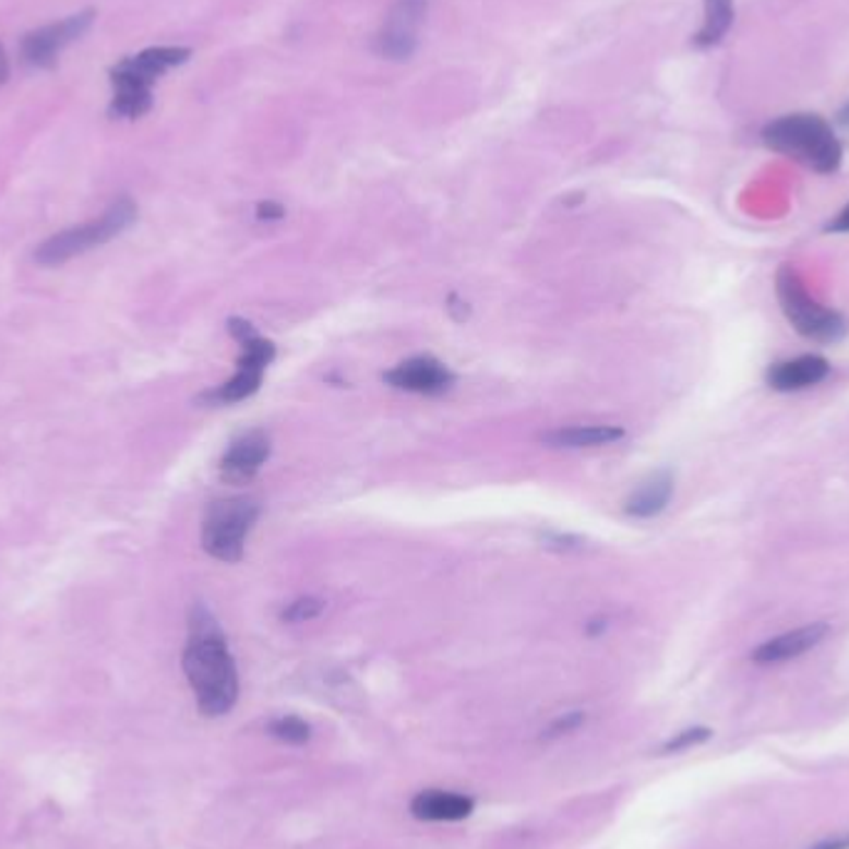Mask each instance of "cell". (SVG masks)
I'll return each instance as SVG.
<instances>
[{"label":"cell","mask_w":849,"mask_h":849,"mask_svg":"<svg viewBox=\"0 0 849 849\" xmlns=\"http://www.w3.org/2000/svg\"><path fill=\"white\" fill-rule=\"evenodd\" d=\"M187 681L196 706L206 718H219L237 706L239 673L229 651L227 636L212 611L196 603L189 611V636L182 656Z\"/></svg>","instance_id":"obj_1"},{"label":"cell","mask_w":849,"mask_h":849,"mask_svg":"<svg viewBox=\"0 0 849 849\" xmlns=\"http://www.w3.org/2000/svg\"><path fill=\"white\" fill-rule=\"evenodd\" d=\"M192 58L189 48H147L140 56H132L115 65L110 72L112 80V117L124 120H137L152 110V85L157 83L162 72L182 65Z\"/></svg>","instance_id":"obj_2"},{"label":"cell","mask_w":849,"mask_h":849,"mask_svg":"<svg viewBox=\"0 0 849 849\" xmlns=\"http://www.w3.org/2000/svg\"><path fill=\"white\" fill-rule=\"evenodd\" d=\"M763 142L820 175H829L842 162V147H839L835 132L817 115H785L767 124L763 130Z\"/></svg>","instance_id":"obj_3"},{"label":"cell","mask_w":849,"mask_h":849,"mask_svg":"<svg viewBox=\"0 0 849 849\" xmlns=\"http://www.w3.org/2000/svg\"><path fill=\"white\" fill-rule=\"evenodd\" d=\"M134 219H137V204H134L130 196H120L117 202L107 206V212L99 216V219L65 229L56 234V237H50L48 241H43L40 247L35 249V261H38L40 266L65 264V261L120 237L122 231L132 227Z\"/></svg>","instance_id":"obj_4"},{"label":"cell","mask_w":849,"mask_h":849,"mask_svg":"<svg viewBox=\"0 0 849 849\" xmlns=\"http://www.w3.org/2000/svg\"><path fill=\"white\" fill-rule=\"evenodd\" d=\"M256 519L259 502L251 497H229V500L212 502L202 524L204 552L227 564L239 562Z\"/></svg>","instance_id":"obj_5"},{"label":"cell","mask_w":849,"mask_h":849,"mask_svg":"<svg viewBox=\"0 0 849 849\" xmlns=\"http://www.w3.org/2000/svg\"><path fill=\"white\" fill-rule=\"evenodd\" d=\"M775 288H778V301L782 313L788 315L792 328L810 340L820 343H835L845 338L847 323L837 311H829L825 306H820L815 298L805 291V284L798 276L790 264L780 266L778 278H775Z\"/></svg>","instance_id":"obj_6"},{"label":"cell","mask_w":849,"mask_h":849,"mask_svg":"<svg viewBox=\"0 0 849 849\" xmlns=\"http://www.w3.org/2000/svg\"><path fill=\"white\" fill-rule=\"evenodd\" d=\"M430 0H395L381 33L375 38L378 56L385 60H410L418 50L420 28L428 15Z\"/></svg>","instance_id":"obj_7"},{"label":"cell","mask_w":849,"mask_h":849,"mask_svg":"<svg viewBox=\"0 0 849 849\" xmlns=\"http://www.w3.org/2000/svg\"><path fill=\"white\" fill-rule=\"evenodd\" d=\"M95 21V11H83L68 15L65 21L43 25V28L28 33L21 45V58L25 65L33 68H52L58 62V56L68 48L70 43L89 31Z\"/></svg>","instance_id":"obj_8"},{"label":"cell","mask_w":849,"mask_h":849,"mask_svg":"<svg viewBox=\"0 0 849 849\" xmlns=\"http://www.w3.org/2000/svg\"><path fill=\"white\" fill-rule=\"evenodd\" d=\"M243 346V354L239 358V368L237 373H234V378H229L227 383L216 387V391H212L210 395H206V400L210 403H219V405H227V403H239V400H247V397L254 395L259 387H261V381H264V373L271 360H274L276 356V348L271 340H264L261 336H251L247 340H241Z\"/></svg>","instance_id":"obj_9"},{"label":"cell","mask_w":849,"mask_h":849,"mask_svg":"<svg viewBox=\"0 0 849 849\" xmlns=\"http://www.w3.org/2000/svg\"><path fill=\"white\" fill-rule=\"evenodd\" d=\"M385 381L397 391L418 395H440L453 387L455 375L432 356H415L405 363L387 370Z\"/></svg>","instance_id":"obj_10"},{"label":"cell","mask_w":849,"mask_h":849,"mask_svg":"<svg viewBox=\"0 0 849 849\" xmlns=\"http://www.w3.org/2000/svg\"><path fill=\"white\" fill-rule=\"evenodd\" d=\"M271 455V440L264 430H251L243 432L241 438H237L229 445L227 453H224L219 469L222 477L231 485H241L249 482L254 477Z\"/></svg>","instance_id":"obj_11"},{"label":"cell","mask_w":849,"mask_h":849,"mask_svg":"<svg viewBox=\"0 0 849 849\" xmlns=\"http://www.w3.org/2000/svg\"><path fill=\"white\" fill-rule=\"evenodd\" d=\"M829 375V363L822 356H800L790 360H780L767 370V385L780 393L805 391L825 381Z\"/></svg>","instance_id":"obj_12"},{"label":"cell","mask_w":849,"mask_h":849,"mask_svg":"<svg viewBox=\"0 0 849 849\" xmlns=\"http://www.w3.org/2000/svg\"><path fill=\"white\" fill-rule=\"evenodd\" d=\"M827 631H829L827 623H808V626L765 641V644L755 648L751 658L755 663L790 661V658H798L802 654H808L810 648H815L820 641L827 636Z\"/></svg>","instance_id":"obj_13"},{"label":"cell","mask_w":849,"mask_h":849,"mask_svg":"<svg viewBox=\"0 0 849 849\" xmlns=\"http://www.w3.org/2000/svg\"><path fill=\"white\" fill-rule=\"evenodd\" d=\"M475 800L459 792L447 790H424L410 802L412 817L422 822H459L473 815Z\"/></svg>","instance_id":"obj_14"},{"label":"cell","mask_w":849,"mask_h":849,"mask_svg":"<svg viewBox=\"0 0 849 849\" xmlns=\"http://www.w3.org/2000/svg\"><path fill=\"white\" fill-rule=\"evenodd\" d=\"M626 438V430L619 424H574V428H559L552 432H545L539 440L549 447H566V450H582V447H603L613 445Z\"/></svg>","instance_id":"obj_15"},{"label":"cell","mask_w":849,"mask_h":849,"mask_svg":"<svg viewBox=\"0 0 849 849\" xmlns=\"http://www.w3.org/2000/svg\"><path fill=\"white\" fill-rule=\"evenodd\" d=\"M673 497V475L663 469L641 482L626 500V514L636 519H651L661 514Z\"/></svg>","instance_id":"obj_16"},{"label":"cell","mask_w":849,"mask_h":849,"mask_svg":"<svg viewBox=\"0 0 849 849\" xmlns=\"http://www.w3.org/2000/svg\"><path fill=\"white\" fill-rule=\"evenodd\" d=\"M730 25H733V0H706V23H703L693 43L698 48H710V45L722 40Z\"/></svg>","instance_id":"obj_17"},{"label":"cell","mask_w":849,"mask_h":849,"mask_svg":"<svg viewBox=\"0 0 849 849\" xmlns=\"http://www.w3.org/2000/svg\"><path fill=\"white\" fill-rule=\"evenodd\" d=\"M268 736L286 745H303L311 740V726L298 716H282L268 722Z\"/></svg>","instance_id":"obj_18"},{"label":"cell","mask_w":849,"mask_h":849,"mask_svg":"<svg viewBox=\"0 0 849 849\" xmlns=\"http://www.w3.org/2000/svg\"><path fill=\"white\" fill-rule=\"evenodd\" d=\"M323 609H326V601L319 599V596H301V599L291 601L282 611V621H286V623L311 621L315 617H321Z\"/></svg>","instance_id":"obj_19"},{"label":"cell","mask_w":849,"mask_h":849,"mask_svg":"<svg viewBox=\"0 0 849 849\" xmlns=\"http://www.w3.org/2000/svg\"><path fill=\"white\" fill-rule=\"evenodd\" d=\"M710 738V730L708 728H691V730H683V733H679L675 738L668 740V743L663 745L666 753H679V751H685V748H693L703 743V740Z\"/></svg>","instance_id":"obj_20"},{"label":"cell","mask_w":849,"mask_h":849,"mask_svg":"<svg viewBox=\"0 0 849 849\" xmlns=\"http://www.w3.org/2000/svg\"><path fill=\"white\" fill-rule=\"evenodd\" d=\"M584 720H586V716H584L582 710L566 713V716L557 718V720L552 722V726L547 728V738H559V736H564V733H572V730L579 728Z\"/></svg>","instance_id":"obj_21"},{"label":"cell","mask_w":849,"mask_h":849,"mask_svg":"<svg viewBox=\"0 0 849 849\" xmlns=\"http://www.w3.org/2000/svg\"><path fill=\"white\" fill-rule=\"evenodd\" d=\"M284 214H286L284 206L278 202H261L256 206V216L261 222H276V219H282Z\"/></svg>","instance_id":"obj_22"},{"label":"cell","mask_w":849,"mask_h":849,"mask_svg":"<svg viewBox=\"0 0 849 849\" xmlns=\"http://www.w3.org/2000/svg\"><path fill=\"white\" fill-rule=\"evenodd\" d=\"M827 231H835V234H847L849 231V204L845 206L842 212L837 214L835 222L827 224Z\"/></svg>","instance_id":"obj_23"},{"label":"cell","mask_w":849,"mask_h":849,"mask_svg":"<svg viewBox=\"0 0 849 849\" xmlns=\"http://www.w3.org/2000/svg\"><path fill=\"white\" fill-rule=\"evenodd\" d=\"M812 849H849V835L837 837V839H829V842H822V845L812 847Z\"/></svg>","instance_id":"obj_24"},{"label":"cell","mask_w":849,"mask_h":849,"mask_svg":"<svg viewBox=\"0 0 849 849\" xmlns=\"http://www.w3.org/2000/svg\"><path fill=\"white\" fill-rule=\"evenodd\" d=\"M8 75H11V65H8V58H5V50L3 45H0V85L5 83Z\"/></svg>","instance_id":"obj_25"},{"label":"cell","mask_w":849,"mask_h":849,"mask_svg":"<svg viewBox=\"0 0 849 849\" xmlns=\"http://www.w3.org/2000/svg\"><path fill=\"white\" fill-rule=\"evenodd\" d=\"M839 122H842L845 128H849V103L842 107V110H839Z\"/></svg>","instance_id":"obj_26"}]
</instances>
